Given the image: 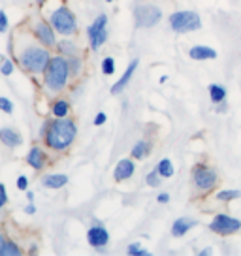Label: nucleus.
I'll list each match as a JSON object with an SVG mask.
<instances>
[{
	"mask_svg": "<svg viewBox=\"0 0 241 256\" xmlns=\"http://www.w3.org/2000/svg\"><path fill=\"white\" fill-rule=\"evenodd\" d=\"M134 172H136L134 162L130 158H122L117 162V166L113 170V179L117 183H122V181H126V179H130V177L134 176Z\"/></svg>",
	"mask_w": 241,
	"mask_h": 256,
	"instance_id": "obj_11",
	"label": "nucleus"
},
{
	"mask_svg": "<svg viewBox=\"0 0 241 256\" xmlns=\"http://www.w3.org/2000/svg\"><path fill=\"white\" fill-rule=\"evenodd\" d=\"M49 23H51V26H53L58 34H62V36H72V34L78 32L76 16H74L66 6H58V8L51 14V17H49Z\"/></svg>",
	"mask_w": 241,
	"mask_h": 256,
	"instance_id": "obj_4",
	"label": "nucleus"
},
{
	"mask_svg": "<svg viewBox=\"0 0 241 256\" xmlns=\"http://www.w3.org/2000/svg\"><path fill=\"white\" fill-rule=\"evenodd\" d=\"M26 186H28V179L24 176L17 177V188H19V190H26Z\"/></svg>",
	"mask_w": 241,
	"mask_h": 256,
	"instance_id": "obj_34",
	"label": "nucleus"
},
{
	"mask_svg": "<svg viewBox=\"0 0 241 256\" xmlns=\"http://www.w3.org/2000/svg\"><path fill=\"white\" fill-rule=\"evenodd\" d=\"M156 202H158V204H168V202H170V194H168V192H162V194H158Z\"/></svg>",
	"mask_w": 241,
	"mask_h": 256,
	"instance_id": "obj_37",
	"label": "nucleus"
},
{
	"mask_svg": "<svg viewBox=\"0 0 241 256\" xmlns=\"http://www.w3.org/2000/svg\"><path fill=\"white\" fill-rule=\"evenodd\" d=\"M126 252H128L130 256H147V254H149V250L142 248V245H140V243H132V245H128Z\"/></svg>",
	"mask_w": 241,
	"mask_h": 256,
	"instance_id": "obj_30",
	"label": "nucleus"
},
{
	"mask_svg": "<svg viewBox=\"0 0 241 256\" xmlns=\"http://www.w3.org/2000/svg\"><path fill=\"white\" fill-rule=\"evenodd\" d=\"M58 51H60L62 55H76V51H78V48L74 46L72 42L64 40V42H60V44H58Z\"/></svg>",
	"mask_w": 241,
	"mask_h": 256,
	"instance_id": "obj_28",
	"label": "nucleus"
},
{
	"mask_svg": "<svg viewBox=\"0 0 241 256\" xmlns=\"http://www.w3.org/2000/svg\"><path fill=\"white\" fill-rule=\"evenodd\" d=\"M0 142L6 147H10V149H14V147H19V145L23 144V138H21V134L17 132L16 128L4 126L0 128Z\"/></svg>",
	"mask_w": 241,
	"mask_h": 256,
	"instance_id": "obj_12",
	"label": "nucleus"
},
{
	"mask_svg": "<svg viewBox=\"0 0 241 256\" xmlns=\"http://www.w3.org/2000/svg\"><path fill=\"white\" fill-rule=\"evenodd\" d=\"M36 2H38V4H44V2H46V0H36Z\"/></svg>",
	"mask_w": 241,
	"mask_h": 256,
	"instance_id": "obj_43",
	"label": "nucleus"
},
{
	"mask_svg": "<svg viewBox=\"0 0 241 256\" xmlns=\"http://www.w3.org/2000/svg\"><path fill=\"white\" fill-rule=\"evenodd\" d=\"M106 120H108V117H106V113L104 112H100L96 115V117H94V126H102V124H104Z\"/></svg>",
	"mask_w": 241,
	"mask_h": 256,
	"instance_id": "obj_35",
	"label": "nucleus"
},
{
	"mask_svg": "<svg viewBox=\"0 0 241 256\" xmlns=\"http://www.w3.org/2000/svg\"><path fill=\"white\" fill-rule=\"evenodd\" d=\"M218 177L215 170L208 168V166H196L192 170V183L198 190H211L217 184Z\"/></svg>",
	"mask_w": 241,
	"mask_h": 256,
	"instance_id": "obj_8",
	"label": "nucleus"
},
{
	"mask_svg": "<svg viewBox=\"0 0 241 256\" xmlns=\"http://www.w3.org/2000/svg\"><path fill=\"white\" fill-rule=\"evenodd\" d=\"M198 254H200V256H209V254H211V248H204V250H200Z\"/></svg>",
	"mask_w": 241,
	"mask_h": 256,
	"instance_id": "obj_41",
	"label": "nucleus"
},
{
	"mask_svg": "<svg viewBox=\"0 0 241 256\" xmlns=\"http://www.w3.org/2000/svg\"><path fill=\"white\" fill-rule=\"evenodd\" d=\"M162 19V12L154 4H140L134 8V21L138 28H151Z\"/></svg>",
	"mask_w": 241,
	"mask_h": 256,
	"instance_id": "obj_6",
	"label": "nucleus"
},
{
	"mask_svg": "<svg viewBox=\"0 0 241 256\" xmlns=\"http://www.w3.org/2000/svg\"><path fill=\"white\" fill-rule=\"evenodd\" d=\"M68 112H70V104L66 100H56L53 104V117H56V119L68 117Z\"/></svg>",
	"mask_w": 241,
	"mask_h": 256,
	"instance_id": "obj_21",
	"label": "nucleus"
},
{
	"mask_svg": "<svg viewBox=\"0 0 241 256\" xmlns=\"http://www.w3.org/2000/svg\"><path fill=\"white\" fill-rule=\"evenodd\" d=\"M188 56L192 60H211V58H217V51L208 46H194L188 49Z\"/></svg>",
	"mask_w": 241,
	"mask_h": 256,
	"instance_id": "obj_15",
	"label": "nucleus"
},
{
	"mask_svg": "<svg viewBox=\"0 0 241 256\" xmlns=\"http://www.w3.org/2000/svg\"><path fill=\"white\" fill-rule=\"evenodd\" d=\"M10 46L14 49V53H16V56H17V62L21 64L23 70H26V72H30V74L46 72L51 56H49L48 48L38 44V38H36V36H34V38H28V34H23L21 44L16 46V42H12Z\"/></svg>",
	"mask_w": 241,
	"mask_h": 256,
	"instance_id": "obj_1",
	"label": "nucleus"
},
{
	"mask_svg": "<svg viewBox=\"0 0 241 256\" xmlns=\"http://www.w3.org/2000/svg\"><path fill=\"white\" fill-rule=\"evenodd\" d=\"M226 110H228V104H226V100L218 102V104H217V113H226Z\"/></svg>",
	"mask_w": 241,
	"mask_h": 256,
	"instance_id": "obj_38",
	"label": "nucleus"
},
{
	"mask_svg": "<svg viewBox=\"0 0 241 256\" xmlns=\"http://www.w3.org/2000/svg\"><path fill=\"white\" fill-rule=\"evenodd\" d=\"M106 2H113V0H106Z\"/></svg>",
	"mask_w": 241,
	"mask_h": 256,
	"instance_id": "obj_44",
	"label": "nucleus"
},
{
	"mask_svg": "<svg viewBox=\"0 0 241 256\" xmlns=\"http://www.w3.org/2000/svg\"><path fill=\"white\" fill-rule=\"evenodd\" d=\"M241 192L240 190H220L217 192V200L218 202H232L236 198H240Z\"/></svg>",
	"mask_w": 241,
	"mask_h": 256,
	"instance_id": "obj_26",
	"label": "nucleus"
},
{
	"mask_svg": "<svg viewBox=\"0 0 241 256\" xmlns=\"http://www.w3.org/2000/svg\"><path fill=\"white\" fill-rule=\"evenodd\" d=\"M209 98H211L213 104L222 102V100H226V88L220 87V85H211L209 87Z\"/></svg>",
	"mask_w": 241,
	"mask_h": 256,
	"instance_id": "obj_20",
	"label": "nucleus"
},
{
	"mask_svg": "<svg viewBox=\"0 0 241 256\" xmlns=\"http://www.w3.org/2000/svg\"><path fill=\"white\" fill-rule=\"evenodd\" d=\"M34 36L38 38L42 46H46V48H53L56 44V38H55V28L51 26V23H46V21H38V23L34 24Z\"/></svg>",
	"mask_w": 241,
	"mask_h": 256,
	"instance_id": "obj_9",
	"label": "nucleus"
},
{
	"mask_svg": "<svg viewBox=\"0 0 241 256\" xmlns=\"http://www.w3.org/2000/svg\"><path fill=\"white\" fill-rule=\"evenodd\" d=\"M0 112L4 113H14V104L10 102L6 96H0Z\"/></svg>",
	"mask_w": 241,
	"mask_h": 256,
	"instance_id": "obj_31",
	"label": "nucleus"
},
{
	"mask_svg": "<svg viewBox=\"0 0 241 256\" xmlns=\"http://www.w3.org/2000/svg\"><path fill=\"white\" fill-rule=\"evenodd\" d=\"M145 181H147V184H149V186H158V184H160V181H162V176L156 172V168H154L153 172H149V174H147Z\"/></svg>",
	"mask_w": 241,
	"mask_h": 256,
	"instance_id": "obj_29",
	"label": "nucleus"
},
{
	"mask_svg": "<svg viewBox=\"0 0 241 256\" xmlns=\"http://www.w3.org/2000/svg\"><path fill=\"white\" fill-rule=\"evenodd\" d=\"M151 149H153V144H151V142L140 140V142H136V145L132 147V156L138 160H144L151 154Z\"/></svg>",
	"mask_w": 241,
	"mask_h": 256,
	"instance_id": "obj_18",
	"label": "nucleus"
},
{
	"mask_svg": "<svg viewBox=\"0 0 241 256\" xmlns=\"http://www.w3.org/2000/svg\"><path fill=\"white\" fill-rule=\"evenodd\" d=\"M66 183H68V176H64V174H49L42 179V184L46 188H53V190L66 186Z\"/></svg>",
	"mask_w": 241,
	"mask_h": 256,
	"instance_id": "obj_17",
	"label": "nucleus"
},
{
	"mask_svg": "<svg viewBox=\"0 0 241 256\" xmlns=\"http://www.w3.org/2000/svg\"><path fill=\"white\" fill-rule=\"evenodd\" d=\"M156 172L160 174L162 177H172L174 176V164L170 158H162L158 164H156Z\"/></svg>",
	"mask_w": 241,
	"mask_h": 256,
	"instance_id": "obj_22",
	"label": "nucleus"
},
{
	"mask_svg": "<svg viewBox=\"0 0 241 256\" xmlns=\"http://www.w3.org/2000/svg\"><path fill=\"white\" fill-rule=\"evenodd\" d=\"M102 72H104V76H112L115 72V58L113 56H106L102 60Z\"/></svg>",
	"mask_w": 241,
	"mask_h": 256,
	"instance_id": "obj_27",
	"label": "nucleus"
},
{
	"mask_svg": "<svg viewBox=\"0 0 241 256\" xmlns=\"http://www.w3.org/2000/svg\"><path fill=\"white\" fill-rule=\"evenodd\" d=\"M138 64H140V60H138V58H134V60H132V62L128 64V68H126V70H124V74L120 76V80L117 81V83H115V85L112 87V92H113V94H120V92L124 90V87L128 85V81L132 80V76H134V72H136Z\"/></svg>",
	"mask_w": 241,
	"mask_h": 256,
	"instance_id": "obj_13",
	"label": "nucleus"
},
{
	"mask_svg": "<svg viewBox=\"0 0 241 256\" xmlns=\"http://www.w3.org/2000/svg\"><path fill=\"white\" fill-rule=\"evenodd\" d=\"M21 254V248L17 247V243L14 241H6V245L2 248V254L0 256H19Z\"/></svg>",
	"mask_w": 241,
	"mask_h": 256,
	"instance_id": "obj_25",
	"label": "nucleus"
},
{
	"mask_svg": "<svg viewBox=\"0 0 241 256\" xmlns=\"http://www.w3.org/2000/svg\"><path fill=\"white\" fill-rule=\"evenodd\" d=\"M8 202V194H6V188H4V184L0 183V206H4Z\"/></svg>",
	"mask_w": 241,
	"mask_h": 256,
	"instance_id": "obj_36",
	"label": "nucleus"
},
{
	"mask_svg": "<svg viewBox=\"0 0 241 256\" xmlns=\"http://www.w3.org/2000/svg\"><path fill=\"white\" fill-rule=\"evenodd\" d=\"M196 222H194L192 218H188V216H179L177 220H174L172 224V236L174 238H183L190 228H194Z\"/></svg>",
	"mask_w": 241,
	"mask_h": 256,
	"instance_id": "obj_16",
	"label": "nucleus"
},
{
	"mask_svg": "<svg viewBox=\"0 0 241 256\" xmlns=\"http://www.w3.org/2000/svg\"><path fill=\"white\" fill-rule=\"evenodd\" d=\"M26 198H28V202H32V200H34V192H32V190L26 192Z\"/></svg>",
	"mask_w": 241,
	"mask_h": 256,
	"instance_id": "obj_42",
	"label": "nucleus"
},
{
	"mask_svg": "<svg viewBox=\"0 0 241 256\" xmlns=\"http://www.w3.org/2000/svg\"><path fill=\"white\" fill-rule=\"evenodd\" d=\"M0 209H2V206H0Z\"/></svg>",
	"mask_w": 241,
	"mask_h": 256,
	"instance_id": "obj_45",
	"label": "nucleus"
},
{
	"mask_svg": "<svg viewBox=\"0 0 241 256\" xmlns=\"http://www.w3.org/2000/svg\"><path fill=\"white\" fill-rule=\"evenodd\" d=\"M44 76H46L44 83H46L49 92H60L66 87L68 76H70L68 62H66L64 56H51Z\"/></svg>",
	"mask_w": 241,
	"mask_h": 256,
	"instance_id": "obj_3",
	"label": "nucleus"
},
{
	"mask_svg": "<svg viewBox=\"0 0 241 256\" xmlns=\"http://www.w3.org/2000/svg\"><path fill=\"white\" fill-rule=\"evenodd\" d=\"M106 40H108V30L106 28H100V30L88 34V44H90L92 51H98L106 44Z\"/></svg>",
	"mask_w": 241,
	"mask_h": 256,
	"instance_id": "obj_19",
	"label": "nucleus"
},
{
	"mask_svg": "<svg viewBox=\"0 0 241 256\" xmlns=\"http://www.w3.org/2000/svg\"><path fill=\"white\" fill-rule=\"evenodd\" d=\"M46 160H48V156H46V152L42 151L40 147H32L26 154V164L36 170V172H42L46 168Z\"/></svg>",
	"mask_w": 241,
	"mask_h": 256,
	"instance_id": "obj_14",
	"label": "nucleus"
},
{
	"mask_svg": "<svg viewBox=\"0 0 241 256\" xmlns=\"http://www.w3.org/2000/svg\"><path fill=\"white\" fill-rule=\"evenodd\" d=\"M6 245V238H4V234H0V254H2V248Z\"/></svg>",
	"mask_w": 241,
	"mask_h": 256,
	"instance_id": "obj_40",
	"label": "nucleus"
},
{
	"mask_svg": "<svg viewBox=\"0 0 241 256\" xmlns=\"http://www.w3.org/2000/svg\"><path fill=\"white\" fill-rule=\"evenodd\" d=\"M0 72L4 74V76H10V74L14 72V64L10 62V60H2V66H0Z\"/></svg>",
	"mask_w": 241,
	"mask_h": 256,
	"instance_id": "obj_32",
	"label": "nucleus"
},
{
	"mask_svg": "<svg viewBox=\"0 0 241 256\" xmlns=\"http://www.w3.org/2000/svg\"><path fill=\"white\" fill-rule=\"evenodd\" d=\"M0 32H8V16L0 10Z\"/></svg>",
	"mask_w": 241,
	"mask_h": 256,
	"instance_id": "obj_33",
	"label": "nucleus"
},
{
	"mask_svg": "<svg viewBox=\"0 0 241 256\" xmlns=\"http://www.w3.org/2000/svg\"><path fill=\"white\" fill-rule=\"evenodd\" d=\"M170 26L176 32H192L202 26V19L196 12H176L170 16Z\"/></svg>",
	"mask_w": 241,
	"mask_h": 256,
	"instance_id": "obj_5",
	"label": "nucleus"
},
{
	"mask_svg": "<svg viewBox=\"0 0 241 256\" xmlns=\"http://www.w3.org/2000/svg\"><path fill=\"white\" fill-rule=\"evenodd\" d=\"M76 136H78L76 122L72 119H68V117H62V119L49 120L48 132H46L44 140H46V145L49 149L62 152L74 144Z\"/></svg>",
	"mask_w": 241,
	"mask_h": 256,
	"instance_id": "obj_2",
	"label": "nucleus"
},
{
	"mask_svg": "<svg viewBox=\"0 0 241 256\" xmlns=\"http://www.w3.org/2000/svg\"><path fill=\"white\" fill-rule=\"evenodd\" d=\"M106 24H108V16H106V14H102V16H98L96 19H94V23L87 28V34H90V32H96V30H100V28H106Z\"/></svg>",
	"mask_w": 241,
	"mask_h": 256,
	"instance_id": "obj_24",
	"label": "nucleus"
},
{
	"mask_svg": "<svg viewBox=\"0 0 241 256\" xmlns=\"http://www.w3.org/2000/svg\"><path fill=\"white\" fill-rule=\"evenodd\" d=\"M209 228H211V232L218 234V236H232V234L241 230V220H238V218H234L230 215H224V213H218L211 220Z\"/></svg>",
	"mask_w": 241,
	"mask_h": 256,
	"instance_id": "obj_7",
	"label": "nucleus"
},
{
	"mask_svg": "<svg viewBox=\"0 0 241 256\" xmlns=\"http://www.w3.org/2000/svg\"><path fill=\"white\" fill-rule=\"evenodd\" d=\"M66 62H68V70H70V76H78V74L81 72V66H83V62H81V60L76 55H68Z\"/></svg>",
	"mask_w": 241,
	"mask_h": 256,
	"instance_id": "obj_23",
	"label": "nucleus"
},
{
	"mask_svg": "<svg viewBox=\"0 0 241 256\" xmlns=\"http://www.w3.org/2000/svg\"><path fill=\"white\" fill-rule=\"evenodd\" d=\"M24 213H26V215H34V213H36V208H34L32 204H28V206L24 208Z\"/></svg>",
	"mask_w": 241,
	"mask_h": 256,
	"instance_id": "obj_39",
	"label": "nucleus"
},
{
	"mask_svg": "<svg viewBox=\"0 0 241 256\" xmlns=\"http://www.w3.org/2000/svg\"><path fill=\"white\" fill-rule=\"evenodd\" d=\"M87 241L90 247L102 248L110 243V234L102 224H92V228H88L87 232Z\"/></svg>",
	"mask_w": 241,
	"mask_h": 256,
	"instance_id": "obj_10",
	"label": "nucleus"
}]
</instances>
